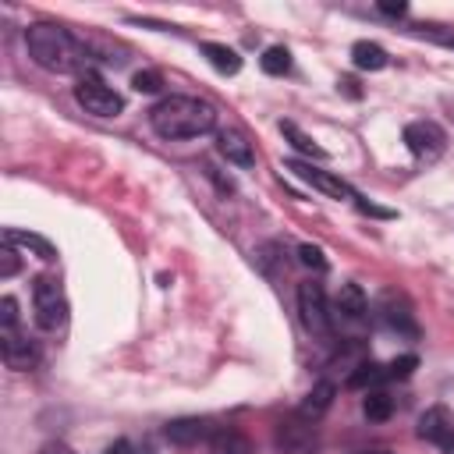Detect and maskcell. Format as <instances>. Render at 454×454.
Segmentation results:
<instances>
[{
  "label": "cell",
  "instance_id": "obj_1",
  "mask_svg": "<svg viewBox=\"0 0 454 454\" xmlns=\"http://www.w3.org/2000/svg\"><path fill=\"white\" fill-rule=\"evenodd\" d=\"M149 124L160 138H199L206 131H213L216 124V110L206 99L195 96H163L153 110H149Z\"/></svg>",
  "mask_w": 454,
  "mask_h": 454
},
{
  "label": "cell",
  "instance_id": "obj_2",
  "mask_svg": "<svg viewBox=\"0 0 454 454\" xmlns=\"http://www.w3.org/2000/svg\"><path fill=\"white\" fill-rule=\"evenodd\" d=\"M25 46H28V57L43 67V71H53V74H67L74 71L85 53L78 46V39L60 28V25H50V21H35L25 28Z\"/></svg>",
  "mask_w": 454,
  "mask_h": 454
},
{
  "label": "cell",
  "instance_id": "obj_3",
  "mask_svg": "<svg viewBox=\"0 0 454 454\" xmlns=\"http://www.w3.org/2000/svg\"><path fill=\"white\" fill-rule=\"evenodd\" d=\"M32 312L43 330H60L67 323V298L53 277H35L32 284Z\"/></svg>",
  "mask_w": 454,
  "mask_h": 454
},
{
  "label": "cell",
  "instance_id": "obj_4",
  "mask_svg": "<svg viewBox=\"0 0 454 454\" xmlns=\"http://www.w3.org/2000/svg\"><path fill=\"white\" fill-rule=\"evenodd\" d=\"M298 316H301V326H305L312 337H319V340L330 337L333 323H330V305H326L323 284H316V280L298 284Z\"/></svg>",
  "mask_w": 454,
  "mask_h": 454
},
{
  "label": "cell",
  "instance_id": "obj_5",
  "mask_svg": "<svg viewBox=\"0 0 454 454\" xmlns=\"http://www.w3.org/2000/svg\"><path fill=\"white\" fill-rule=\"evenodd\" d=\"M74 99L85 114H96V117H117L124 110V99L121 92H114L106 82H99L96 74H82L78 85H74Z\"/></svg>",
  "mask_w": 454,
  "mask_h": 454
},
{
  "label": "cell",
  "instance_id": "obj_6",
  "mask_svg": "<svg viewBox=\"0 0 454 454\" xmlns=\"http://www.w3.org/2000/svg\"><path fill=\"white\" fill-rule=\"evenodd\" d=\"M404 145H408V153L419 156V160H436V156L443 153V145H447V135H443V128L433 124V121H411V124L404 128Z\"/></svg>",
  "mask_w": 454,
  "mask_h": 454
},
{
  "label": "cell",
  "instance_id": "obj_7",
  "mask_svg": "<svg viewBox=\"0 0 454 454\" xmlns=\"http://www.w3.org/2000/svg\"><path fill=\"white\" fill-rule=\"evenodd\" d=\"M287 170H291L294 177H301L305 184L319 188V192L330 195V199H355V188H351L348 181H340L337 174L319 170V167H312V163H305V160H287Z\"/></svg>",
  "mask_w": 454,
  "mask_h": 454
},
{
  "label": "cell",
  "instance_id": "obj_8",
  "mask_svg": "<svg viewBox=\"0 0 454 454\" xmlns=\"http://www.w3.org/2000/svg\"><path fill=\"white\" fill-rule=\"evenodd\" d=\"M0 355H4V365L14 369V372H25L39 362V351L35 344L14 326V330H0Z\"/></svg>",
  "mask_w": 454,
  "mask_h": 454
},
{
  "label": "cell",
  "instance_id": "obj_9",
  "mask_svg": "<svg viewBox=\"0 0 454 454\" xmlns=\"http://www.w3.org/2000/svg\"><path fill=\"white\" fill-rule=\"evenodd\" d=\"M419 436L436 443V447H450L454 443V419H450V411L443 404L426 408L422 419H419Z\"/></svg>",
  "mask_w": 454,
  "mask_h": 454
},
{
  "label": "cell",
  "instance_id": "obj_10",
  "mask_svg": "<svg viewBox=\"0 0 454 454\" xmlns=\"http://www.w3.org/2000/svg\"><path fill=\"white\" fill-rule=\"evenodd\" d=\"M216 149H220V156H223L227 163H234V167H255V149H252V142H248L238 128H223V131L216 135Z\"/></svg>",
  "mask_w": 454,
  "mask_h": 454
},
{
  "label": "cell",
  "instance_id": "obj_11",
  "mask_svg": "<svg viewBox=\"0 0 454 454\" xmlns=\"http://www.w3.org/2000/svg\"><path fill=\"white\" fill-rule=\"evenodd\" d=\"M380 312H383V323H387L390 330H397V333H408V337H415V333H419V326H415V316H411V305H408L401 294H383V301H380Z\"/></svg>",
  "mask_w": 454,
  "mask_h": 454
},
{
  "label": "cell",
  "instance_id": "obj_12",
  "mask_svg": "<svg viewBox=\"0 0 454 454\" xmlns=\"http://www.w3.org/2000/svg\"><path fill=\"white\" fill-rule=\"evenodd\" d=\"M301 419V415H298ZM280 447L287 450V454H309L312 447H316V426L309 422V419H301V422H284L280 426Z\"/></svg>",
  "mask_w": 454,
  "mask_h": 454
},
{
  "label": "cell",
  "instance_id": "obj_13",
  "mask_svg": "<svg viewBox=\"0 0 454 454\" xmlns=\"http://www.w3.org/2000/svg\"><path fill=\"white\" fill-rule=\"evenodd\" d=\"M333 312H337L344 323H362L365 312H369V301H365L362 287H358V284H340V291H337V298H333Z\"/></svg>",
  "mask_w": 454,
  "mask_h": 454
},
{
  "label": "cell",
  "instance_id": "obj_14",
  "mask_svg": "<svg viewBox=\"0 0 454 454\" xmlns=\"http://www.w3.org/2000/svg\"><path fill=\"white\" fill-rule=\"evenodd\" d=\"M209 422L206 419H174L170 426H167V440L174 443V447H195V443H202V440H209Z\"/></svg>",
  "mask_w": 454,
  "mask_h": 454
},
{
  "label": "cell",
  "instance_id": "obj_15",
  "mask_svg": "<svg viewBox=\"0 0 454 454\" xmlns=\"http://www.w3.org/2000/svg\"><path fill=\"white\" fill-rule=\"evenodd\" d=\"M209 454H252V443L241 429L220 426V429L209 433Z\"/></svg>",
  "mask_w": 454,
  "mask_h": 454
},
{
  "label": "cell",
  "instance_id": "obj_16",
  "mask_svg": "<svg viewBox=\"0 0 454 454\" xmlns=\"http://www.w3.org/2000/svg\"><path fill=\"white\" fill-rule=\"evenodd\" d=\"M4 241L7 245H14V248H25V252H32V255H39V259H57V248L46 241V238H39V234H32V231H18V227H7L4 231Z\"/></svg>",
  "mask_w": 454,
  "mask_h": 454
},
{
  "label": "cell",
  "instance_id": "obj_17",
  "mask_svg": "<svg viewBox=\"0 0 454 454\" xmlns=\"http://www.w3.org/2000/svg\"><path fill=\"white\" fill-rule=\"evenodd\" d=\"M351 60H355L358 71H383V67L390 64L387 50H383L380 43H369V39H358V43L351 46Z\"/></svg>",
  "mask_w": 454,
  "mask_h": 454
},
{
  "label": "cell",
  "instance_id": "obj_18",
  "mask_svg": "<svg viewBox=\"0 0 454 454\" xmlns=\"http://www.w3.org/2000/svg\"><path fill=\"white\" fill-rule=\"evenodd\" d=\"M333 394H337V390H333V383H326V380H323V383H316V387L309 390V397L301 401L298 415H301V419H309V422H316V419L333 404Z\"/></svg>",
  "mask_w": 454,
  "mask_h": 454
},
{
  "label": "cell",
  "instance_id": "obj_19",
  "mask_svg": "<svg viewBox=\"0 0 454 454\" xmlns=\"http://www.w3.org/2000/svg\"><path fill=\"white\" fill-rule=\"evenodd\" d=\"M202 57H206L220 74H238V71H241L238 50H231V46H223V43H202Z\"/></svg>",
  "mask_w": 454,
  "mask_h": 454
},
{
  "label": "cell",
  "instance_id": "obj_20",
  "mask_svg": "<svg viewBox=\"0 0 454 454\" xmlns=\"http://www.w3.org/2000/svg\"><path fill=\"white\" fill-rule=\"evenodd\" d=\"M280 131H284V138H287L298 153H305V156H312V160H326V149H323V145H316V142H312V138H309L294 121H280Z\"/></svg>",
  "mask_w": 454,
  "mask_h": 454
},
{
  "label": "cell",
  "instance_id": "obj_21",
  "mask_svg": "<svg viewBox=\"0 0 454 454\" xmlns=\"http://www.w3.org/2000/svg\"><path fill=\"white\" fill-rule=\"evenodd\" d=\"M362 411H365L369 422H383V419H390V411H394V397H390L387 390H369V397L362 401Z\"/></svg>",
  "mask_w": 454,
  "mask_h": 454
},
{
  "label": "cell",
  "instance_id": "obj_22",
  "mask_svg": "<svg viewBox=\"0 0 454 454\" xmlns=\"http://www.w3.org/2000/svg\"><path fill=\"white\" fill-rule=\"evenodd\" d=\"M387 380V365H376V362H362L355 365V372L348 376V387H376Z\"/></svg>",
  "mask_w": 454,
  "mask_h": 454
},
{
  "label": "cell",
  "instance_id": "obj_23",
  "mask_svg": "<svg viewBox=\"0 0 454 454\" xmlns=\"http://www.w3.org/2000/svg\"><path fill=\"white\" fill-rule=\"evenodd\" d=\"M259 64H262L266 74H287L291 71V50L287 46H270Z\"/></svg>",
  "mask_w": 454,
  "mask_h": 454
},
{
  "label": "cell",
  "instance_id": "obj_24",
  "mask_svg": "<svg viewBox=\"0 0 454 454\" xmlns=\"http://www.w3.org/2000/svg\"><path fill=\"white\" fill-rule=\"evenodd\" d=\"M415 365H419L415 355H401V358H394V362L387 365V380H404V376L415 372Z\"/></svg>",
  "mask_w": 454,
  "mask_h": 454
},
{
  "label": "cell",
  "instance_id": "obj_25",
  "mask_svg": "<svg viewBox=\"0 0 454 454\" xmlns=\"http://www.w3.org/2000/svg\"><path fill=\"white\" fill-rule=\"evenodd\" d=\"M18 326V301L7 294L0 298V330H14Z\"/></svg>",
  "mask_w": 454,
  "mask_h": 454
},
{
  "label": "cell",
  "instance_id": "obj_26",
  "mask_svg": "<svg viewBox=\"0 0 454 454\" xmlns=\"http://www.w3.org/2000/svg\"><path fill=\"white\" fill-rule=\"evenodd\" d=\"M131 85H135V92H160V74L156 71H138L135 78H131Z\"/></svg>",
  "mask_w": 454,
  "mask_h": 454
},
{
  "label": "cell",
  "instance_id": "obj_27",
  "mask_svg": "<svg viewBox=\"0 0 454 454\" xmlns=\"http://www.w3.org/2000/svg\"><path fill=\"white\" fill-rule=\"evenodd\" d=\"M18 252H14V245H7L4 241V248H0V277H14L18 273Z\"/></svg>",
  "mask_w": 454,
  "mask_h": 454
},
{
  "label": "cell",
  "instance_id": "obj_28",
  "mask_svg": "<svg viewBox=\"0 0 454 454\" xmlns=\"http://www.w3.org/2000/svg\"><path fill=\"white\" fill-rule=\"evenodd\" d=\"M298 255H301V262H305V266H316V270H323V266H326V259H323V252H319L316 245H301V248H298Z\"/></svg>",
  "mask_w": 454,
  "mask_h": 454
},
{
  "label": "cell",
  "instance_id": "obj_29",
  "mask_svg": "<svg viewBox=\"0 0 454 454\" xmlns=\"http://www.w3.org/2000/svg\"><path fill=\"white\" fill-rule=\"evenodd\" d=\"M380 11L390 14V18H401V14L408 11V4H404V0H380Z\"/></svg>",
  "mask_w": 454,
  "mask_h": 454
},
{
  "label": "cell",
  "instance_id": "obj_30",
  "mask_svg": "<svg viewBox=\"0 0 454 454\" xmlns=\"http://www.w3.org/2000/svg\"><path fill=\"white\" fill-rule=\"evenodd\" d=\"M337 85H340V89H344L351 99H358V96H362V89H358V82H355V78H340Z\"/></svg>",
  "mask_w": 454,
  "mask_h": 454
},
{
  "label": "cell",
  "instance_id": "obj_31",
  "mask_svg": "<svg viewBox=\"0 0 454 454\" xmlns=\"http://www.w3.org/2000/svg\"><path fill=\"white\" fill-rule=\"evenodd\" d=\"M106 454H135V447H131L128 440H117V443L106 447Z\"/></svg>",
  "mask_w": 454,
  "mask_h": 454
},
{
  "label": "cell",
  "instance_id": "obj_32",
  "mask_svg": "<svg viewBox=\"0 0 454 454\" xmlns=\"http://www.w3.org/2000/svg\"><path fill=\"white\" fill-rule=\"evenodd\" d=\"M39 454H74V450H71L67 443H57V440H53V443H46Z\"/></svg>",
  "mask_w": 454,
  "mask_h": 454
},
{
  "label": "cell",
  "instance_id": "obj_33",
  "mask_svg": "<svg viewBox=\"0 0 454 454\" xmlns=\"http://www.w3.org/2000/svg\"><path fill=\"white\" fill-rule=\"evenodd\" d=\"M355 454H390V450H355Z\"/></svg>",
  "mask_w": 454,
  "mask_h": 454
}]
</instances>
